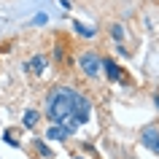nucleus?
<instances>
[{
	"label": "nucleus",
	"instance_id": "7ed1b4c3",
	"mask_svg": "<svg viewBox=\"0 0 159 159\" xmlns=\"http://www.w3.org/2000/svg\"><path fill=\"white\" fill-rule=\"evenodd\" d=\"M78 67H81V73L86 78H97L100 75V57L94 54V51H84L81 57H78Z\"/></svg>",
	"mask_w": 159,
	"mask_h": 159
},
{
	"label": "nucleus",
	"instance_id": "0eeeda50",
	"mask_svg": "<svg viewBox=\"0 0 159 159\" xmlns=\"http://www.w3.org/2000/svg\"><path fill=\"white\" fill-rule=\"evenodd\" d=\"M67 135H70V127L67 124H54L49 132H46V138H49V140H65Z\"/></svg>",
	"mask_w": 159,
	"mask_h": 159
},
{
	"label": "nucleus",
	"instance_id": "f257e3e1",
	"mask_svg": "<svg viewBox=\"0 0 159 159\" xmlns=\"http://www.w3.org/2000/svg\"><path fill=\"white\" fill-rule=\"evenodd\" d=\"M73 89L67 86H57L54 92L49 94V102H46V116L51 119V124H67L70 132H73L75 121H73Z\"/></svg>",
	"mask_w": 159,
	"mask_h": 159
},
{
	"label": "nucleus",
	"instance_id": "423d86ee",
	"mask_svg": "<svg viewBox=\"0 0 159 159\" xmlns=\"http://www.w3.org/2000/svg\"><path fill=\"white\" fill-rule=\"evenodd\" d=\"M46 65H49L46 54H35V57L27 62V70H30V73H43V70H46Z\"/></svg>",
	"mask_w": 159,
	"mask_h": 159
},
{
	"label": "nucleus",
	"instance_id": "39448f33",
	"mask_svg": "<svg viewBox=\"0 0 159 159\" xmlns=\"http://www.w3.org/2000/svg\"><path fill=\"white\" fill-rule=\"evenodd\" d=\"M100 67H105V73H108L111 81H121V67H119L111 57H102L100 59Z\"/></svg>",
	"mask_w": 159,
	"mask_h": 159
},
{
	"label": "nucleus",
	"instance_id": "9d476101",
	"mask_svg": "<svg viewBox=\"0 0 159 159\" xmlns=\"http://www.w3.org/2000/svg\"><path fill=\"white\" fill-rule=\"evenodd\" d=\"M75 33H78V35H86V38H92V35H94V30H92V27H86V25H81V22H75Z\"/></svg>",
	"mask_w": 159,
	"mask_h": 159
},
{
	"label": "nucleus",
	"instance_id": "1a4fd4ad",
	"mask_svg": "<svg viewBox=\"0 0 159 159\" xmlns=\"http://www.w3.org/2000/svg\"><path fill=\"white\" fill-rule=\"evenodd\" d=\"M111 35H113V41H124V27L121 25H111Z\"/></svg>",
	"mask_w": 159,
	"mask_h": 159
},
{
	"label": "nucleus",
	"instance_id": "f03ea898",
	"mask_svg": "<svg viewBox=\"0 0 159 159\" xmlns=\"http://www.w3.org/2000/svg\"><path fill=\"white\" fill-rule=\"evenodd\" d=\"M89 113H92V100L86 94H73V121L75 124H86L89 121Z\"/></svg>",
	"mask_w": 159,
	"mask_h": 159
},
{
	"label": "nucleus",
	"instance_id": "ddd939ff",
	"mask_svg": "<svg viewBox=\"0 0 159 159\" xmlns=\"http://www.w3.org/2000/svg\"><path fill=\"white\" fill-rule=\"evenodd\" d=\"M75 159H81V157H75Z\"/></svg>",
	"mask_w": 159,
	"mask_h": 159
},
{
	"label": "nucleus",
	"instance_id": "9b49d317",
	"mask_svg": "<svg viewBox=\"0 0 159 159\" xmlns=\"http://www.w3.org/2000/svg\"><path fill=\"white\" fill-rule=\"evenodd\" d=\"M35 25H46V14H38L35 16Z\"/></svg>",
	"mask_w": 159,
	"mask_h": 159
},
{
	"label": "nucleus",
	"instance_id": "6e6552de",
	"mask_svg": "<svg viewBox=\"0 0 159 159\" xmlns=\"http://www.w3.org/2000/svg\"><path fill=\"white\" fill-rule=\"evenodd\" d=\"M38 119H41V116H38V111H33V108L25 111V127H30V129H33V127L38 124Z\"/></svg>",
	"mask_w": 159,
	"mask_h": 159
},
{
	"label": "nucleus",
	"instance_id": "f8f14e48",
	"mask_svg": "<svg viewBox=\"0 0 159 159\" xmlns=\"http://www.w3.org/2000/svg\"><path fill=\"white\" fill-rule=\"evenodd\" d=\"M154 100H157V108H159V94H157V97H154Z\"/></svg>",
	"mask_w": 159,
	"mask_h": 159
},
{
	"label": "nucleus",
	"instance_id": "20e7f679",
	"mask_svg": "<svg viewBox=\"0 0 159 159\" xmlns=\"http://www.w3.org/2000/svg\"><path fill=\"white\" fill-rule=\"evenodd\" d=\"M140 140H143L146 148H151V151H157V154H159V129H157V127H146L143 135H140Z\"/></svg>",
	"mask_w": 159,
	"mask_h": 159
}]
</instances>
